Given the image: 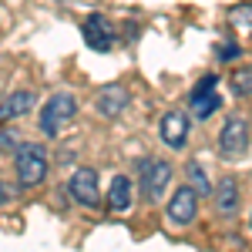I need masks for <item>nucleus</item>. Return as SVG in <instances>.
<instances>
[{"label": "nucleus", "instance_id": "9", "mask_svg": "<svg viewBox=\"0 0 252 252\" xmlns=\"http://www.w3.org/2000/svg\"><path fill=\"white\" fill-rule=\"evenodd\" d=\"M161 141L175 152L185 148V141H189V115L185 111H168L161 118Z\"/></svg>", "mask_w": 252, "mask_h": 252}, {"label": "nucleus", "instance_id": "5", "mask_svg": "<svg viewBox=\"0 0 252 252\" xmlns=\"http://www.w3.org/2000/svg\"><path fill=\"white\" fill-rule=\"evenodd\" d=\"M168 182H172V165L168 161H148L141 168V195L148 202H158L168 189Z\"/></svg>", "mask_w": 252, "mask_h": 252}, {"label": "nucleus", "instance_id": "6", "mask_svg": "<svg viewBox=\"0 0 252 252\" xmlns=\"http://www.w3.org/2000/svg\"><path fill=\"white\" fill-rule=\"evenodd\" d=\"M81 34H84V40H88V47H94V51H111V47L118 44L115 24L104 17V14H91V17L84 20Z\"/></svg>", "mask_w": 252, "mask_h": 252}, {"label": "nucleus", "instance_id": "11", "mask_svg": "<svg viewBox=\"0 0 252 252\" xmlns=\"http://www.w3.org/2000/svg\"><path fill=\"white\" fill-rule=\"evenodd\" d=\"M131 202H135V185H131V178H128V175H115V178H111V189H108V205H111L115 212H128Z\"/></svg>", "mask_w": 252, "mask_h": 252}, {"label": "nucleus", "instance_id": "18", "mask_svg": "<svg viewBox=\"0 0 252 252\" xmlns=\"http://www.w3.org/2000/svg\"><path fill=\"white\" fill-rule=\"evenodd\" d=\"M235 54H239V47H235V44H225V47H219V58H222V61L235 58Z\"/></svg>", "mask_w": 252, "mask_h": 252}, {"label": "nucleus", "instance_id": "7", "mask_svg": "<svg viewBox=\"0 0 252 252\" xmlns=\"http://www.w3.org/2000/svg\"><path fill=\"white\" fill-rule=\"evenodd\" d=\"M195 215H198V192H195L192 185H182L168 198V219H172L175 225H192Z\"/></svg>", "mask_w": 252, "mask_h": 252}, {"label": "nucleus", "instance_id": "1", "mask_svg": "<svg viewBox=\"0 0 252 252\" xmlns=\"http://www.w3.org/2000/svg\"><path fill=\"white\" fill-rule=\"evenodd\" d=\"M14 172H17V182L24 189L40 185V182L47 178V172H51V161H47L44 145H37V141L17 145V152H14Z\"/></svg>", "mask_w": 252, "mask_h": 252}, {"label": "nucleus", "instance_id": "8", "mask_svg": "<svg viewBox=\"0 0 252 252\" xmlns=\"http://www.w3.org/2000/svg\"><path fill=\"white\" fill-rule=\"evenodd\" d=\"M71 195H74V202L84 205V209H97V202H101V192H97V172L94 168H78V172L71 175Z\"/></svg>", "mask_w": 252, "mask_h": 252}, {"label": "nucleus", "instance_id": "2", "mask_svg": "<svg viewBox=\"0 0 252 252\" xmlns=\"http://www.w3.org/2000/svg\"><path fill=\"white\" fill-rule=\"evenodd\" d=\"M74 115H78V101H74V94L61 91V94H54L47 104H44V115H40V131H44L47 138H58L61 131H64V125H67Z\"/></svg>", "mask_w": 252, "mask_h": 252}, {"label": "nucleus", "instance_id": "4", "mask_svg": "<svg viewBox=\"0 0 252 252\" xmlns=\"http://www.w3.org/2000/svg\"><path fill=\"white\" fill-rule=\"evenodd\" d=\"M189 104H192V115L198 118V121H209V118L222 108V97H219V91H215V74L198 81V88L192 91Z\"/></svg>", "mask_w": 252, "mask_h": 252}, {"label": "nucleus", "instance_id": "12", "mask_svg": "<svg viewBox=\"0 0 252 252\" xmlns=\"http://www.w3.org/2000/svg\"><path fill=\"white\" fill-rule=\"evenodd\" d=\"M215 195V212L219 215H235V209H239V185H235V178H222L219 185L212 189Z\"/></svg>", "mask_w": 252, "mask_h": 252}, {"label": "nucleus", "instance_id": "3", "mask_svg": "<svg viewBox=\"0 0 252 252\" xmlns=\"http://www.w3.org/2000/svg\"><path fill=\"white\" fill-rule=\"evenodd\" d=\"M246 152H249V128H246L242 118H229L225 128H222V135H219V155L225 158V161H235Z\"/></svg>", "mask_w": 252, "mask_h": 252}, {"label": "nucleus", "instance_id": "10", "mask_svg": "<svg viewBox=\"0 0 252 252\" xmlns=\"http://www.w3.org/2000/svg\"><path fill=\"white\" fill-rule=\"evenodd\" d=\"M97 111L104 118H118L125 115V108H128V88H121V84H108V88H101V94H97Z\"/></svg>", "mask_w": 252, "mask_h": 252}, {"label": "nucleus", "instance_id": "16", "mask_svg": "<svg viewBox=\"0 0 252 252\" xmlns=\"http://www.w3.org/2000/svg\"><path fill=\"white\" fill-rule=\"evenodd\" d=\"M0 152H17V135L14 131H0Z\"/></svg>", "mask_w": 252, "mask_h": 252}, {"label": "nucleus", "instance_id": "15", "mask_svg": "<svg viewBox=\"0 0 252 252\" xmlns=\"http://www.w3.org/2000/svg\"><path fill=\"white\" fill-rule=\"evenodd\" d=\"M232 91L239 97H252V67H239V71H232Z\"/></svg>", "mask_w": 252, "mask_h": 252}, {"label": "nucleus", "instance_id": "13", "mask_svg": "<svg viewBox=\"0 0 252 252\" xmlns=\"http://www.w3.org/2000/svg\"><path fill=\"white\" fill-rule=\"evenodd\" d=\"M34 104V94L31 91H10V94L0 101V121H14V118L27 115Z\"/></svg>", "mask_w": 252, "mask_h": 252}, {"label": "nucleus", "instance_id": "17", "mask_svg": "<svg viewBox=\"0 0 252 252\" xmlns=\"http://www.w3.org/2000/svg\"><path fill=\"white\" fill-rule=\"evenodd\" d=\"M14 198H17V189L7 185V182H0V205H10Z\"/></svg>", "mask_w": 252, "mask_h": 252}, {"label": "nucleus", "instance_id": "14", "mask_svg": "<svg viewBox=\"0 0 252 252\" xmlns=\"http://www.w3.org/2000/svg\"><path fill=\"white\" fill-rule=\"evenodd\" d=\"M185 175H189V185H192L198 195H212V182H209V175H205V168H202L198 161H189V165H185Z\"/></svg>", "mask_w": 252, "mask_h": 252}]
</instances>
